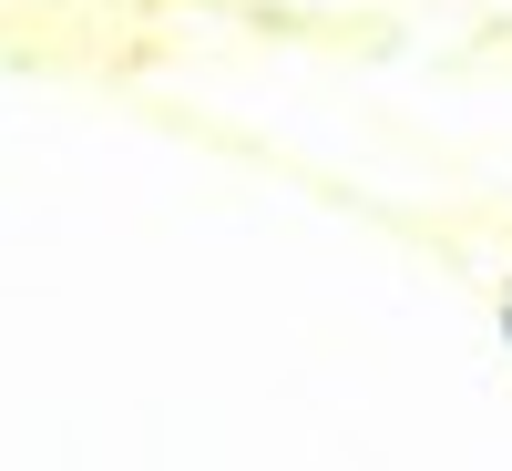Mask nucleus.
I'll return each instance as SVG.
<instances>
[{"label":"nucleus","mask_w":512,"mask_h":471,"mask_svg":"<svg viewBox=\"0 0 512 471\" xmlns=\"http://www.w3.org/2000/svg\"><path fill=\"white\" fill-rule=\"evenodd\" d=\"M502 338H512V297H502Z\"/></svg>","instance_id":"1"}]
</instances>
